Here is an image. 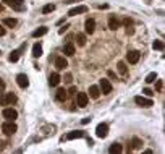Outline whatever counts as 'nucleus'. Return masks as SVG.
Here are the masks:
<instances>
[{
  "instance_id": "f257e3e1",
  "label": "nucleus",
  "mask_w": 165,
  "mask_h": 154,
  "mask_svg": "<svg viewBox=\"0 0 165 154\" xmlns=\"http://www.w3.org/2000/svg\"><path fill=\"white\" fill-rule=\"evenodd\" d=\"M16 101V96L13 93H0V106H10Z\"/></svg>"
},
{
  "instance_id": "f03ea898",
  "label": "nucleus",
  "mask_w": 165,
  "mask_h": 154,
  "mask_svg": "<svg viewBox=\"0 0 165 154\" xmlns=\"http://www.w3.org/2000/svg\"><path fill=\"white\" fill-rule=\"evenodd\" d=\"M3 2L7 3L10 8H13V10H16V11L26 10V7H24V0H3Z\"/></svg>"
},
{
  "instance_id": "7ed1b4c3",
  "label": "nucleus",
  "mask_w": 165,
  "mask_h": 154,
  "mask_svg": "<svg viewBox=\"0 0 165 154\" xmlns=\"http://www.w3.org/2000/svg\"><path fill=\"white\" fill-rule=\"evenodd\" d=\"M2 130H3V133L7 135V136H10V135H13L16 130H18V127L13 123V120H7V122L2 125Z\"/></svg>"
},
{
  "instance_id": "20e7f679",
  "label": "nucleus",
  "mask_w": 165,
  "mask_h": 154,
  "mask_svg": "<svg viewBox=\"0 0 165 154\" xmlns=\"http://www.w3.org/2000/svg\"><path fill=\"white\" fill-rule=\"evenodd\" d=\"M134 102H136V104H138L139 107H152V106H154L152 99H149V98H143V96H136V98H134Z\"/></svg>"
},
{
  "instance_id": "39448f33",
  "label": "nucleus",
  "mask_w": 165,
  "mask_h": 154,
  "mask_svg": "<svg viewBox=\"0 0 165 154\" xmlns=\"http://www.w3.org/2000/svg\"><path fill=\"white\" fill-rule=\"evenodd\" d=\"M99 89H100V93H104V94H110L112 93V84H110L109 79L102 78L100 83H99Z\"/></svg>"
},
{
  "instance_id": "423d86ee",
  "label": "nucleus",
  "mask_w": 165,
  "mask_h": 154,
  "mask_svg": "<svg viewBox=\"0 0 165 154\" xmlns=\"http://www.w3.org/2000/svg\"><path fill=\"white\" fill-rule=\"evenodd\" d=\"M89 102V96L86 93H78L76 94V106L78 107H86Z\"/></svg>"
},
{
  "instance_id": "0eeeda50",
  "label": "nucleus",
  "mask_w": 165,
  "mask_h": 154,
  "mask_svg": "<svg viewBox=\"0 0 165 154\" xmlns=\"http://www.w3.org/2000/svg\"><path fill=\"white\" fill-rule=\"evenodd\" d=\"M2 114H3V117L7 118V120H15V118L18 117V112H16L13 107H5Z\"/></svg>"
},
{
  "instance_id": "6e6552de",
  "label": "nucleus",
  "mask_w": 165,
  "mask_h": 154,
  "mask_svg": "<svg viewBox=\"0 0 165 154\" xmlns=\"http://www.w3.org/2000/svg\"><path fill=\"white\" fill-rule=\"evenodd\" d=\"M107 133H109V125L107 123H99L97 128H96V135H97L99 138H105Z\"/></svg>"
},
{
  "instance_id": "1a4fd4ad",
  "label": "nucleus",
  "mask_w": 165,
  "mask_h": 154,
  "mask_svg": "<svg viewBox=\"0 0 165 154\" xmlns=\"http://www.w3.org/2000/svg\"><path fill=\"white\" fill-rule=\"evenodd\" d=\"M139 57H141V54L138 52V50H129V52L126 54V60L129 62V64H138Z\"/></svg>"
},
{
  "instance_id": "9d476101",
  "label": "nucleus",
  "mask_w": 165,
  "mask_h": 154,
  "mask_svg": "<svg viewBox=\"0 0 165 154\" xmlns=\"http://www.w3.org/2000/svg\"><path fill=\"white\" fill-rule=\"evenodd\" d=\"M16 83H18V86H20V88H23V89L29 86V79H28V76H26V75H23V73H20V75L16 76Z\"/></svg>"
},
{
  "instance_id": "9b49d317",
  "label": "nucleus",
  "mask_w": 165,
  "mask_h": 154,
  "mask_svg": "<svg viewBox=\"0 0 165 154\" xmlns=\"http://www.w3.org/2000/svg\"><path fill=\"white\" fill-rule=\"evenodd\" d=\"M86 11H88L86 5H79V7H75V8H71L70 11H68V16H76L79 13H86Z\"/></svg>"
},
{
  "instance_id": "f8f14e48",
  "label": "nucleus",
  "mask_w": 165,
  "mask_h": 154,
  "mask_svg": "<svg viewBox=\"0 0 165 154\" xmlns=\"http://www.w3.org/2000/svg\"><path fill=\"white\" fill-rule=\"evenodd\" d=\"M68 67V62L65 57H57L55 59V68L57 70H65V68Z\"/></svg>"
},
{
  "instance_id": "ddd939ff",
  "label": "nucleus",
  "mask_w": 165,
  "mask_h": 154,
  "mask_svg": "<svg viewBox=\"0 0 165 154\" xmlns=\"http://www.w3.org/2000/svg\"><path fill=\"white\" fill-rule=\"evenodd\" d=\"M84 29H86L88 34H92L94 29H96V21H94L92 18H88L86 23H84Z\"/></svg>"
},
{
  "instance_id": "4468645a",
  "label": "nucleus",
  "mask_w": 165,
  "mask_h": 154,
  "mask_svg": "<svg viewBox=\"0 0 165 154\" xmlns=\"http://www.w3.org/2000/svg\"><path fill=\"white\" fill-rule=\"evenodd\" d=\"M63 54H65L66 57H73V55H75V44H73V42L65 44V47H63Z\"/></svg>"
},
{
  "instance_id": "2eb2a0df",
  "label": "nucleus",
  "mask_w": 165,
  "mask_h": 154,
  "mask_svg": "<svg viewBox=\"0 0 165 154\" xmlns=\"http://www.w3.org/2000/svg\"><path fill=\"white\" fill-rule=\"evenodd\" d=\"M78 138H84V132H81V130H75V132H70L66 135V140H78Z\"/></svg>"
},
{
  "instance_id": "dca6fc26",
  "label": "nucleus",
  "mask_w": 165,
  "mask_h": 154,
  "mask_svg": "<svg viewBox=\"0 0 165 154\" xmlns=\"http://www.w3.org/2000/svg\"><path fill=\"white\" fill-rule=\"evenodd\" d=\"M24 47H26V45H21L20 49H16V50H13V52L10 54V57H8V60H10V62H16V60L20 59V54L23 52V49H24Z\"/></svg>"
},
{
  "instance_id": "f3484780",
  "label": "nucleus",
  "mask_w": 165,
  "mask_h": 154,
  "mask_svg": "<svg viewBox=\"0 0 165 154\" xmlns=\"http://www.w3.org/2000/svg\"><path fill=\"white\" fill-rule=\"evenodd\" d=\"M62 81V78L58 73H52V75L49 76V83H50V86H58V83Z\"/></svg>"
},
{
  "instance_id": "a211bd4d",
  "label": "nucleus",
  "mask_w": 165,
  "mask_h": 154,
  "mask_svg": "<svg viewBox=\"0 0 165 154\" xmlns=\"http://www.w3.org/2000/svg\"><path fill=\"white\" fill-rule=\"evenodd\" d=\"M118 26H120V21H118L117 16H113V15H112L110 18H109V28H110L112 31H115Z\"/></svg>"
},
{
  "instance_id": "6ab92c4d",
  "label": "nucleus",
  "mask_w": 165,
  "mask_h": 154,
  "mask_svg": "<svg viewBox=\"0 0 165 154\" xmlns=\"http://www.w3.org/2000/svg\"><path fill=\"white\" fill-rule=\"evenodd\" d=\"M41 55H42V45L39 42H36L32 45V57H36V59H37V57H41Z\"/></svg>"
},
{
  "instance_id": "aec40b11",
  "label": "nucleus",
  "mask_w": 165,
  "mask_h": 154,
  "mask_svg": "<svg viewBox=\"0 0 165 154\" xmlns=\"http://www.w3.org/2000/svg\"><path fill=\"white\" fill-rule=\"evenodd\" d=\"M55 98H57V101H60V102H63L66 98H68V93L63 89V88H60L58 91H57V94H55Z\"/></svg>"
},
{
  "instance_id": "412c9836",
  "label": "nucleus",
  "mask_w": 165,
  "mask_h": 154,
  "mask_svg": "<svg viewBox=\"0 0 165 154\" xmlns=\"http://www.w3.org/2000/svg\"><path fill=\"white\" fill-rule=\"evenodd\" d=\"M88 96H91L92 99H97L99 96H100V89H99V86H91L89 88V94Z\"/></svg>"
},
{
  "instance_id": "4be33fe9",
  "label": "nucleus",
  "mask_w": 165,
  "mask_h": 154,
  "mask_svg": "<svg viewBox=\"0 0 165 154\" xmlns=\"http://www.w3.org/2000/svg\"><path fill=\"white\" fill-rule=\"evenodd\" d=\"M47 28L45 26H42V28H39V29H36V31H32V37H41V36H44V34H47Z\"/></svg>"
},
{
  "instance_id": "5701e85b",
  "label": "nucleus",
  "mask_w": 165,
  "mask_h": 154,
  "mask_svg": "<svg viewBox=\"0 0 165 154\" xmlns=\"http://www.w3.org/2000/svg\"><path fill=\"white\" fill-rule=\"evenodd\" d=\"M112 154H118V152H122L123 151V148H122V144H118V143H113L112 146H110V149H109Z\"/></svg>"
},
{
  "instance_id": "b1692460",
  "label": "nucleus",
  "mask_w": 165,
  "mask_h": 154,
  "mask_svg": "<svg viewBox=\"0 0 165 154\" xmlns=\"http://www.w3.org/2000/svg\"><path fill=\"white\" fill-rule=\"evenodd\" d=\"M117 68H118V71H120L122 75H126L128 73V68H126V64H125V62H118Z\"/></svg>"
},
{
  "instance_id": "393cba45",
  "label": "nucleus",
  "mask_w": 165,
  "mask_h": 154,
  "mask_svg": "<svg viewBox=\"0 0 165 154\" xmlns=\"http://www.w3.org/2000/svg\"><path fill=\"white\" fill-rule=\"evenodd\" d=\"M76 41H78V45H81V47H83V45H86V36L79 33V34H76Z\"/></svg>"
},
{
  "instance_id": "a878e982",
  "label": "nucleus",
  "mask_w": 165,
  "mask_h": 154,
  "mask_svg": "<svg viewBox=\"0 0 165 154\" xmlns=\"http://www.w3.org/2000/svg\"><path fill=\"white\" fill-rule=\"evenodd\" d=\"M16 23H18V21H16L15 18H5V20H3V25H5V26H8V28L16 26Z\"/></svg>"
},
{
  "instance_id": "bb28decb",
  "label": "nucleus",
  "mask_w": 165,
  "mask_h": 154,
  "mask_svg": "<svg viewBox=\"0 0 165 154\" xmlns=\"http://www.w3.org/2000/svg\"><path fill=\"white\" fill-rule=\"evenodd\" d=\"M156 79H157V73L152 71V73H149V75L146 76V83H154Z\"/></svg>"
},
{
  "instance_id": "cd10ccee",
  "label": "nucleus",
  "mask_w": 165,
  "mask_h": 154,
  "mask_svg": "<svg viewBox=\"0 0 165 154\" xmlns=\"http://www.w3.org/2000/svg\"><path fill=\"white\" fill-rule=\"evenodd\" d=\"M133 149H141V146H143V141H141L139 138H133Z\"/></svg>"
},
{
  "instance_id": "c85d7f7f",
  "label": "nucleus",
  "mask_w": 165,
  "mask_h": 154,
  "mask_svg": "<svg viewBox=\"0 0 165 154\" xmlns=\"http://www.w3.org/2000/svg\"><path fill=\"white\" fill-rule=\"evenodd\" d=\"M54 10H55V5L54 3H49V5H45V7L42 8V13L47 15V13H50V11H54Z\"/></svg>"
},
{
  "instance_id": "c756f323",
  "label": "nucleus",
  "mask_w": 165,
  "mask_h": 154,
  "mask_svg": "<svg viewBox=\"0 0 165 154\" xmlns=\"http://www.w3.org/2000/svg\"><path fill=\"white\" fill-rule=\"evenodd\" d=\"M162 89H163V81L162 79H156V91L157 93H162Z\"/></svg>"
},
{
  "instance_id": "7c9ffc66",
  "label": "nucleus",
  "mask_w": 165,
  "mask_h": 154,
  "mask_svg": "<svg viewBox=\"0 0 165 154\" xmlns=\"http://www.w3.org/2000/svg\"><path fill=\"white\" fill-rule=\"evenodd\" d=\"M152 47H154L156 50H163V42H162V41H154Z\"/></svg>"
},
{
  "instance_id": "2f4dec72",
  "label": "nucleus",
  "mask_w": 165,
  "mask_h": 154,
  "mask_svg": "<svg viewBox=\"0 0 165 154\" xmlns=\"http://www.w3.org/2000/svg\"><path fill=\"white\" fill-rule=\"evenodd\" d=\"M123 25H125V26H126V28H129V26H131V25H133V21H131V20H129V18H125V20H123Z\"/></svg>"
},
{
  "instance_id": "473e14b6",
  "label": "nucleus",
  "mask_w": 165,
  "mask_h": 154,
  "mask_svg": "<svg viewBox=\"0 0 165 154\" xmlns=\"http://www.w3.org/2000/svg\"><path fill=\"white\" fill-rule=\"evenodd\" d=\"M71 78H73V76H71V73H66L63 79H65V83H68V84H70V83H71Z\"/></svg>"
},
{
  "instance_id": "72a5a7b5",
  "label": "nucleus",
  "mask_w": 165,
  "mask_h": 154,
  "mask_svg": "<svg viewBox=\"0 0 165 154\" xmlns=\"http://www.w3.org/2000/svg\"><path fill=\"white\" fill-rule=\"evenodd\" d=\"M143 93H144V94H146V96H149V98H151V96H152V94H154V91H151V89H149V88H146V89H144V91H143Z\"/></svg>"
},
{
  "instance_id": "f704fd0d",
  "label": "nucleus",
  "mask_w": 165,
  "mask_h": 154,
  "mask_svg": "<svg viewBox=\"0 0 165 154\" xmlns=\"http://www.w3.org/2000/svg\"><path fill=\"white\" fill-rule=\"evenodd\" d=\"M66 93H68V94H75V93H76V88H73V86H71V88H70V91H66Z\"/></svg>"
},
{
  "instance_id": "c9c22d12",
  "label": "nucleus",
  "mask_w": 165,
  "mask_h": 154,
  "mask_svg": "<svg viewBox=\"0 0 165 154\" xmlns=\"http://www.w3.org/2000/svg\"><path fill=\"white\" fill-rule=\"evenodd\" d=\"M66 29H68V25H65V26H63V28H62V29L58 31V33H60V34H63V33H65Z\"/></svg>"
},
{
  "instance_id": "e433bc0d",
  "label": "nucleus",
  "mask_w": 165,
  "mask_h": 154,
  "mask_svg": "<svg viewBox=\"0 0 165 154\" xmlns=\"http://www.w3.org/2000/svg\"><path fill=\"white\" fill-rule=\"evenodd\" d=\"M91 122V117H86V118H83V123L86 125V123H89Z\"/></svg>"
},
{
  "instance_id": "4c0bfd02",
  "label": "nucleus",
  "mask_w": 165,
  "mask_h": 154,
  "mask_svg": "<svg viewBox=\"0 0 165 154\" xmlns=\"http://www.w3.org/2000/svg\"><path fill=\"white\" fill-rule=\"evenodd\" d=\"M3 88H5V83H3V81H2V79H0V91H2V89H3Z\"/></svg>"
},
{
  "instance_id": "58836bf2",
  "label": "nucleus",
  "mask_w": 165,
  "mask_h": 154,
  "mask_svg": "<svg viewBox=\"0 0 165 154\" xmlns=\"http://www.w3.org/2000/svg\"><path fill=\"white\" fill-rule=\"evenodd\" d=\"M0 36H5V29H3L2 26H0Z\"/></svg>"
},
{
  "instance_id": "ea45409f",
  "label": "nucleus",
  "mask_w": 165,
  "mask_h": 154,
  "mask_svg": "<svg viewBox=\"0 0 165 154\" xmlns=\"http://www.w3.org/2000/svg\"><path fill=\"white\" fill-rule=\"evenodd\" d=\"M3 148H5V143H3V141H0V151H2Z\"/></svg>"
},
{
  "instance_id": "a19ab883",
  "label": "nucleus",
  "mask_w": 165,
  "mask_h": 154,
  "mask_svg": "<svg viewBox=\"0 0 165 154\" xmlns=\"http://www.w3.org/2000/svg\"><path fill=\"white\" fill-rule=\"evenodd\" d=\"M2 10H3V7H2V5H0V11H2Z\"/></svg>"
},
{
  "instance_id": "79ce46f5",
  "label": "nucleus",
  "mask_w": 165,
  "mask_h": 154,
  "mask_svg": "<svg viewBox=\"0 0 165 154\" xmlns=\"http://www.w3.org/2000/svg\"><path fill=\"white\" fill-rule=\"evenodd\" d=\"M0 54H2V52H0Z\"/></svg>"
}]
</instances>
